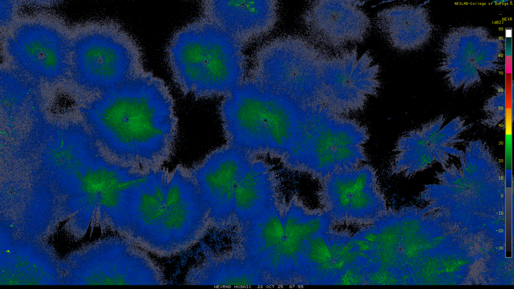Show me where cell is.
<instances>
[{"instance_id": "obj_5", "label": "cell", "mask_w": 514, "mask_h": 289, "mask_svg": "<svg viewBox=\"0 0 514 289\" xmlns=\"http://www.w3.org/2000/svg\"><path fill=\"white\" fill-rule=\"evenodd\" d=\"M367 128L321 106L301 107L291 148L281 160L288 169L321 182L333 173L363 164Z\"/></svg>"}, {"instance_id": "obj_3", "label": "cell", "mask_w": 514, "mask_h": 289, "mask_svg": "<svg viewBox=\"0 0 514 289\" xmlns=\"http://www.w3.org/2000/svg\"><path fill=\"white\" fill-rule=\"evenodd\" d=\"M167 56L175 83L197 98L223 97L247 78L244 45L203 17L174 34Z\"/></svg>"}, {"instance_id": "obj_10", "label": "cell", "mask_w": 514, "mask_h": 289, "mask_svg": "<svg viewBox=\"0 0 514 289\" xmlns=\"http://www.w3.org/2000/svg\"><path fill=\"white\" fill-rule=\"evenodd\" d=\"M267 91L247 78L219 107L227 144L257 157L268 154Z\"/></svg>"}, {"instance_id": "obj_20", "label": "cell", "mask_w": 514, "mask_h": 289, "mask_svg": "<svg viewBox=\"0 0 514 289\" xmlns=\"http://www.w3.org/2000/svg\"><path fill=\"white\" fill-rule=\"evenodd\" d=\"M485 118L483 125L492 127L500 123L505 117V93L500 89L490 97L484 104Z\"/></svg>"}, {"instance_id": "obj_14", "label": "cell", "mask_w": 514, "mask_h": 289, "mask_svg": "<svg viewBox=\"0 0 514 289\" xmlns=\"http://www.w3.org/2000/svg\"><path fill=\"white\" fill-rule=\"evenodd\" d=\"M334 222L322 209L307 207L297 197L285 206L284 236L271 273L273 285H294L300 257L314 235L332 228Z\"/></svg>"}, {"instance_id": "obj_22", "label": "cell", "mask_w": 514, "mask_h": 289, "mask_svg": "<svg viewBox=\"0 0 514 289\" xmlns=\"http://www.w3.org/2000/svg\"><path fill=\"white\" fill-rule=\"evenodd\" d=\"M506 2L507 1H493V2L494 3H497L498 4H503L504 3H506Z\"/></svg>"}, {"instance_id": "obj_13", "label": "cell", "mask_w": 514, "mask_h": 289, "mask_svg": "<svg viewBox=\"0 0 514 289\" xmlns=\"http://www.w3.org/2000/svg\"><path fill=\"white\" fill-rule=\"evenodd\" d=\"M276 1H206L202 17L244 46L267 36L276 26L279 14Z\"/></svg>"}, {"instance_id": "obj_7", "label": "cell", "mask_w": 514, "mask_h": 289, "mask_svg": "<svg viewBox=\"0 0 514 289\" xmlns=\"http://www.w3.org/2000/svg\"><path fill=\"white\" fill-rule=\"evenodd\" d=\"M320 183L319 203L334 224L366 226L388 212L376 173L369 165L338 171Z\"/></svg>"}, {"instance_id": "obj_12", "label": "cell", "mask_w": 514, "mask_h": 289, "mask_svg": "<svg viewBox=\"0 0 514 289\" xmlns=\"http://www.w3.org/2000/svg\"><path fill=\"white\" fill-rule=\"evenodd\" d=\"M444 121L441 115L402 135L396 142L391 172L411 176L435 163L444 169L451 157H461L464 152L455 147L456 139L441 128Z\"/></svg>"}, {"instance_id": "obj_19", "label": "cell", "mask_w": 514, "mask_h": 289, "mask_svg": "<svg viewBox=\"0 0 514 289\" xmlns=\"http://www.w3.org/2000/svg\"><path fill=\"white\" fill-rule=\"evenodd\" d=\"M266 90L268 154L281 160L293 141L301 107L284 96Z\"/></svg>"}, {"instance_id": "obj_11", "label": "cell", "mask_w": 514, "mask_h": 289, "mask_svg": "<svg viewBox=\"0 0 514 289\" xmlns=\"http://www.w3.org/2000/svg\"><path fill=\"white\" fill-rule=\"evenodd\" d=\"M361 2L317 1L305 9L303 21L312 41L336 51L362 42L371 28V21L360 8Z\"/></svg>"}, {"instance_id": "obj_21", "label": "cell", "mask_w": 514, "mask_h": 289, "mask_svg": "<svg viewBox=\"0 0 514 289\" xmlns=\"http://www.w3.org/2000/svg\"><path fill=\"white\" fill-rule=\"evenodd\" d=\"M3 2V1H2ZM1 2V20L2 24H8L12 20L13 16L12 5L7 1Z\"/></svg>"}, {"instance_id": "obj_16", "label": "cell", "mask_w": 514, "mask_h": 289, "mask_svg": "<svg viewBox=\"0 0 514 289\" xmlns=\"http://www.w3.org/2000/svg\"><path fill=\"white\" fill-rule=\"evenodd\" d=\"M276 172L267 162L256 158L241 175L234 192L233 213L237 226L280 202Z\"/></svg>"}, {"instance_id": "obj_9", "label": "cell", "mask_w": 514, "mask_h": 289, "mask_svg": "<svg viewBox=\"0 0 514 289\" xmlns=\"http://www.w3.org/2000/svg\"><path fill=\"white\" fill-rule=\"evenodd\" d=\"M256 157L226 144L189 170L206 204L210 225L223 229L234 222L235 190L243 172Z\"/></svg>"}, {"instance_id": "obj_8", "label": "cell", "mask_w": 514, "mask_h": 289, "mask_svg": "<svg viewBox=\"0 0 514 289\" xmlns=\"http://www.w3.org/2000/svg\"><path fill=\"white\" fill-rule=\"evenodd\" d=\"M71 42L58 29L41 23L17 27L6 49L15 69L37 82L54 83L70 71Z\"/></svg>"}, {"instance_id": "obj_18", "label": "cell", "mask_w": 514, "mask_h": 289, "mask_svg": "<svg viewBox=\"0 0 514 289\" xmlns=\"http://www.w3.org/2000/svg\"><path fill=\"white\" fill-rule=\"evenodd\" d=\"M427 12L419 5L403 4L379 11L375 25L394 48L407 51L418 49L429 39L431 27Z\"/></svg>"}, {"instance_id": "obj_1", "label": "cell", "mask_w": 514, "mask_h": 289, "mask_svg": "<svg viewBox=\"0 0 514 289\" xmlns=\"http://www.w3.org/2000/svg\"><path fill=\"white\" fill-rule=\"evenodd\" d=\"M84 112L117 163L148 171L169 157L176 133L174 101L152 73L100 93Z\"/></svg>"}, {"instance_id": "obj_2", "label": "cell", "mask_w": 514, "mask_h": 289, "mask_svg": "<svg viewBox=\"0 0 514 289\" xmlns=\"http://www.w3.org/2000/svg\"><path fill=\"white\" fill-rule=\"evenodd\" d=\"M210 226L208 209L189 171L152 170L135 188L126 239L159 257L196 245Z\"/></svg>"}, {"instance_id": "obj_15", "label": "cell", "mask_w": 514, "mask_h": 289, "mask_svg": "<svg viewBox=\"0 0 514 289\" xmlns=\"http://www.w3.org/2000/svg\"><path fill=\"white\" fill-rule=\"evenodd\" d=\"M285 206L279 202L237 226L236 250L269 279L284 236Z\"/></svg>"}, {"instance_id": "obj_17", "label": "cell", "mask_w": 514, "mask_h": 289, "mask_svg": "<svg viewBox=\"0 0 514 289\" xmlns=\"http://www.w3.org/2000/svg\"><path fill=\"white\" fill-rule=\"evenodd\" d=\"M189 285H271L268 277L235 249L229 254L207 253L191 267L185 278Z\"/></svg>"}, {"instance_id": "obj_6", "label": "cell", "mask_w": 514, "mask_h": 289, "mask_svg": "<svg viewBox=\"0 0 514 289\" xmlns=\"http://www.w3.org/2000/svg\"><path fill=\"white\" fill-rule=\"evenodd\" d=\"M146 71L138 44L117 25L83 33L71 42L69 74L85 90L101 93Z\"/></svg>"}, {"instance_id": "obj_4", "label": "cell", "mask_w": 514, "mask_h": 289, "mask_svg": "<svg viewBox=\"0 0 514 289\" xmlns=\"http://www.w3.org/2000/svg\"><path fill=\"white\" fill-rule=\"evenodd\" d=\"M247 78L300 107H327L334 100L335 56L303 37L279 36L256 50Z\"/></svg>"}]
</instances>
